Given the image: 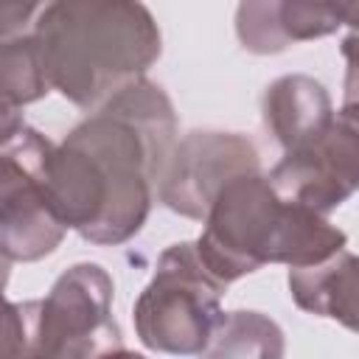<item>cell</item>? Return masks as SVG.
Segmentation results:
<instances>
[{
	"instance_id": "6da1fadb",
	"label": "cell",
	"mask_w": 359,
	"mask_h": 359,
	"mask_svg": "<svg viewBox=\"0 0 359 359\" xmlns=\"http://www.w3.org/2000/svg\"><path fill=\"white\" fill-rule=\"evenodd\" d=\"M177 146L171 98L140 79L90 112L50 151L48 182L59 219L95 244H121L149 219Z\"/></svg>"
},
{
	"instance_id": "7a4b0ae2",
	"label": "cell",
	"mask_w": 359,
	"mask_h": 359,
	"mask_svg": "<svg viewBox=\"0 0 359 359\" xmlns=\"http://www.w3.org/2000/svg\"><path fill=\"white\" fill-rule=\"evenodd\" d=\"M34 34L50 87L84 112L146 79L160 56V28L140 0H53Z\"/></svg>"
},
{
	"instance_id": "3957f363",
	"label": "cell",
	"mask_w": 359,
	"mask_h": 359,
	"mask_svg": "<svg viewBox=\"0 0 359 359\" xmlns=\"http://www.w3.org/2000/svg\"><path fill=\"white\" fill-rule=\"evenodd\" d=\"M112 320V278L98 264L70 266L45 300L8 303L3 356L123 353Z\"/></svg>"
},
{
	"instance_id": "277c9868",
	"label": "cell",
	"mask_w": 359,
	"mask_h": 359,
	"mask_svg": "<svg viewBox=\"0 0 359 359\" xmlns=\"http://www.w3.org/2000/svg\"><path fill=\"white\" fill-rule=\"evenodd\" d=\"M196 250L205 266L224 283L261 269L289 264L294 202L280 196L261 171L230 180L213 199Z\"/></svg>"
},
{
	"instance_id": "5b68a950",
	"label": "cell",
	"mask_w": 359,
	"mask_h": 359,
	"mask_svg": "<svg viewBox=\"0 0 359 359\" xmlns=\"http://www.w3.org/2000/svg\"><path fill=\"white\" fill-rule=\"evenodd\" d=\"M224 289L196 244H171L135 303L140 342L165 353H205L224 314L219 306Z\"/></svg>"
},
{
	"instance_id": "8992f818",
	"label": "cell",
	"mask_w": 359,
	"mask_h": 359,
	"mask_svg": "<svg viewBox=\"0 0 359 359\" xmlns=\"http://www.w3.org/2000/svg\"><path fill=\"white\" fill-rule=\"evenodd\" d=\"M53 143L3 107V191H0V244L6 261H36L56 250L67 224L59 219L50 182Z\"/></svg>"
},
{
	"instance_id": "52a82bcc",
	"label": "cell",
	"mask_w": 359,
	"mask_h": 359,
	"mask_svg": "<svg viewBox=\"0 0 359 359\" xmlns=\"http://www.w3.org/2000/svg\"><path fill=\"white\" fill-rule=\"evenodd\" d=\"M252 171H261V157L244 135L191 132L174 146L157 196L180 216L205 219L219 191L230 180Z\"/></svg>"
},
{
	"instance_id": "ba28073f",
	"label": "cell",
	"mask_w": 359,
	"mask_h": 359,
	"mask_svg": "<svg viewBox=\"0 0 359 359\" xmlns=\"http://www.w3.org/2000/svg\"><path fill=\"white\" fill-rule=\"evenodd\" d=\"M269 180L280 196L320 213L339 208L359 191V118L339 109L325 132L286 151Z\"/></svg>"
},
{
	"instance_id": "9c48e42d",
	"label": "cell",
	"mask_w": 359,
	"mask_h": 359,
	"mask_svg": "<svg viewBox=\"0 0 359 359\" xmlns=\"http://www.w3.org/2000/svg\"><path fill=\"white\" fill-rule=\"evenodd\" d=\"M337 28L325 0H241L236 14L238 42L252 53H280Z\"/></svg>"
},
{
	"instance_id": "30bf717a",
	"label": "cell",
	"mask_w": 359,
	"mask_h": 359,
	"mask_svg": "<svg viewBox=\"0 0 359 359\" xmlns=\"http://www.w3.org/2000/svg\"><path fill=\"white\" fill-rule=\"evenodd\" d=\"M264 126L283 146V151L300 149L328 129L334 107L325 87L309 76H283L264 93Z\"/></svg>"
},
{
	"instance_id": "8fae6325",
	"label": "cell",
	"mask_w": 359,
	"mask_h": 359,
	"mask_svg": "<svg viewBox=\"0 0 359 359\" xmlns=\"http://www.w3.org/2000/svg\"><path fill=\"white\" fill-rule=\"evenodd\" d=\"M294 303L317 317H331L359 334V255L339 250L331 258L289 269Z\"/></svg>"
},
{
	"instance_id": "7c38bea8",
	"label": "cell",
	"mask_w": 359,
	"mask_h": 359,
	"mask_svg": "<svg viewBox=\"0 0 359 359\" xmlns=\"http://www.w3.org/2000/svg\"><path fill=\"white\" fill-rule=\"evenodd\" d=\"M0 90H3V107L8 109L31 104L42 98L48 90H53L42 62L36 34H20L11 39H3Z\"/></svg>"
},
{
	"instance_id": "4fadbf2b",
	"label": "cell",
	"mask_w": 359,
	"mask_h": 359,
	"mask_svg": "<svg viewBox=\"0 0 359 359\" xmlns=\"http://www.w3.org/2000/svg\"><path fill=\"white\" fill-rule=\"evenodd\" d=\"M208 356H280L283 334L280 328L258 311H230L205 351Z\"/></svg>"
},
{
	"instance_id": "5bb4252c",
	"label": "cell",
	"mask_w": 359,
	"mask_h": 359,
	"mask_svg": "<svg viewBox=\"0 0 359 359\" xmlns=\"http://www.w3.org/2000/svg\"><path fill=\"white\" fill-rule=\"evenodd\" d=\"M53 0H0V34L3 39L34 34L39 17Z\"/></svg>"
},
{
	"instance_id": "9a60e30c",
	"label": "cell",
	"mask_w": 359,
	"mask_h": 359,
	"mask_svg": "<svg viewBox=\"0 0 359 359\" xmlns=\"http://www.w3.org/2000/svg\"><path fill=\"white\" fill-rule=\"evenodd\" d=\"M348 34L342 39V56L348 62V73H345V84H359V14L348 22Z\"/></svg>"
},
{
	"instance_id": "2e32d148",
	"label": "cell",
	"mask_w": 359,
	"mask_h": 359,
	"mask_svg": "<svg viewBox=\"0 0 359 359\" xmlns=\"http://www.w3.org/2000/svg\"><path fill=\"white\" fill-rule=\"evenodd\" d=\"M325 6L339 25H348L359 14V0H325Z\"/></svg>"
},
{
	"instance_id": "e0dca14e",
	"label": "cell",
	"mask_w": 359,
	"mask_h": 359,
	"mask_svg": "<svg viewBox=\"0 0 359 359\" xmlns=\"http://www.w3.org/2000/svg\"><path fill=\"white\" fill-rule=\"evenodd\" d=\"M342 109L359 118V84H345V93H342Z\"/></svg>"
}]
</instances>
